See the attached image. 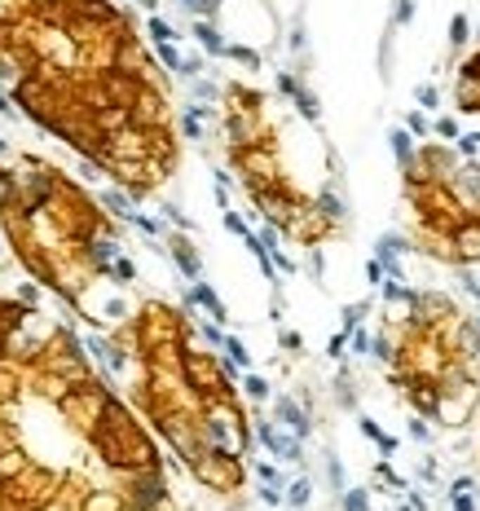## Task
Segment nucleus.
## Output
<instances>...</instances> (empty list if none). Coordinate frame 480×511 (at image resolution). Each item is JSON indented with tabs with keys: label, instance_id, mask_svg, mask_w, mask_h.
Wrapping results in <instances>:
<instances>
[{
	"label": "nucleus",
	"instance_id": "obj_1",
	"mask_svg": "<svg viewBox=\"0 0 480 511\" xmlns=\"http://www.w3.org/2000/svg\"><path fill=\"white\" fill-rule=\"evenodd\" d=\"M0 84L36 128L145 199L176 172V115L155 53L110 0H0Z\"/></svg>",
	"mask_w": 480,
	"mask_h": 511
},
{
	"label": "nucleus",
	"instance_id": "obj_2",
	"mask_svg": "<svg viewBox=\"0 0 480 511\" xmlns=\"http://www.w3.org/2000/svg\"><path fill=\"white\" fill-rule=\"evenodd\" d=\"M194 339V326L181 309L163 300H145L115 326L110 344L128 357L132 406L163 436V445L190 467V476L212 493H238L247 485L252 454V419L238 397H203L181 353Z\"/></svg>",
	"mask_w": 480,
	"mask_h": 511
},
{
	"label": "nucleus",
	"instance_id": "obj_3",
	"mask_svg": "<svg viewBox=\"0 0 480 511\" xmlns=\"http://www.w3.org/2000/svg\"><path fill=\"white\" fill-rule=\"evenodd\" d=\"M0 234L44 291L97 326L93 295L102 283H115L124 238L115 216L79 181L36 155L0 159Z\"/></svg>",
	"mask_w": 480,
	"mask_h": 511
},
{
	"label": "nucleus",
	"instance_id": "obj_4",
	"mask_svg": "<svg viewBox=\"0 0 480 511\" xmlns=\"http://www.w3.org/2000/svg\"><path fill=\"white\" fill-rule=\"evenodd\" d=\"M401 304L406 313H388L379 357L419 415L458 427L480 392V326L441 291H401Z\"/></svg>",
	"mask_w": 480,
	"mask_h": 511
},
{
	"label": "nucleus",
	"instance_id": "obj_5",
	"mask_svg": "<svg viewBox=\"0 0 480 511\" xmlns=\"http://www.w3.org/2000/svg\"><path fill=\"white\" fill-rule=\"evenodd\" d=\"M221 133H225V155L242 194L278 234H287L291 242H304V247H322L326 238L339 234L344 199L335 190L300 186V176H295L287 159V141H283V128H278L273 102L260 89L242 84V79L225 84Z\"/></svg>",
	"mask_w": 480,
	"mask_h": 511
},
{
	"label": "nucleus",
	"instance_id": "obj_6",
	"mask_svg": "<svg viewBox=\"0 0 480 511\" xmlns=\"http://www.w3.org/2000/svg\"><path fill=\"white\" fill-rule=\"evenodd\" d=\"M401 194L415 212L419 252L445 265H480V163L450 145H419L401 159Z\"/></svg>",
	"mask_w": 480,
	"mask_h": 511
},
{
	"label": "nucleus",
	"instance_id": "obj_7",
	"mask_svg": "<svg viewBox=\"0 0 480 511\" xmlns=\"http://www.w3.org/2000/svg\"><path fill=\"white\" fill-rule=\"evenodd\" d=\"M454 102L462 115H480V48L458 67V79H454Z\"/></svg>",
	"mask_w": 480,
	"mask_h": 511
},
{
	"label": "nucleus",
	"instance_id": "obj_8",
	"mask_svg": "<svg viewBox=\"0 0 480 511\" xmlns=\"http://www.w3.org/2000/svg\"><path fill=\"white\" fill-rule=\"evenodd\" d=\"M172 260L181 265V273H186L190 283H198V269H203V265H198V252H194L186 238H172Z\"/></svg>",
	"mask_w": 480,
	"mask_h": 511
},
{
	"label": "nucleus",
	"instance_id": "obj_9",
	"mask_svg": "<svg viewBox=\"0 0 480 511\" xmlns=\"http://www.w3.org/2000/svg\"><path fill=\"white\" fill-rule=\"evenodd\" d=\"M190 300H194V304H203V309H207V313H212V318H216V322H225V304L216 300V295H212V287L194 283V295H190Z\"/></svg>",
	"mask_w": 480,
	"mask_h": 511
},
{
	"label": "nucleus",
	"instance_id": "obj_10",
	"mask_svg": "<svg viewBox=\"0 0 480 511\" xmlns=\"http://www.w3.org/2000/svg\"><path fill=\"white\" fill-rule=\"evenodd\" d=\"M225 353H229V357H234V361H238V366H252V353H247V349H242V344H238V339H225Z\"/></svg>",
	"mask_w": 480,
	"mask_h": 511
},
{
	"label": "nucleus",
	"instance_id": "obj_11",
	"mask_svg": "<svg viewBox=\"0 0 480 511\" xmlns=\"http://www.w3.org/2000/svg\"><path fill=\"white\" fill-rule=\"evenodd\" d=\"M287 503H291V507H304V503H309V481H295L291 493H287Z\"/></svg>",
	"mask_w": 480,
	"mask_h": 511
},
{
	"label": "nucleus",
	"instance_id": "obj_12",
	"mask_svg": "<svg viewBox=\"0 0 480 511\" xmlns=\"http://www.w3.org/2000/svg\"><path fill=\"white\" fill-rule=\"evenodd\" d=\"M242 388L252 392V397H264V392H269V384H264L260 375H247V379H242Z\"/></svg>",
	"mask_w": 480,
	"mask_h": 511
},
{
	"label": "nucleus",
	"instance_id": "obj_13",
	"mask_svg": "<svg viewBox=\"0 0 480 511\" xmlns=\"http://www.w3.org/2000/svg\"><path fill=\"white\" fill-rule=\"evenodd\" d=\"M344 507H349V511H366V493H361V489H353V493H349V503H344Z\"/></svg>",
	"mask_w": 480,
	"mask_h": 511
},
{
	"label": "nucleus",
	"instance_id": "obj_14",
	"mask_svg": "<svg viewBox=\"0 0 480 511\" xmlns=\"http://www.w3.org/2000/svg\"><path fill=\"white\" fill-rule=\"evenodd\" d=\"M256 472H260V481H264V485H278V467H269V463H260Z\"/></svg>",
	"mask_w": 480,
	"mask_h": 511
},
{
	"label": "nucleus",
	"instance_id": "obj_15",
	"mask_svg": "<svg viewBox=\"0 0 480 511\" xmlns=\"http://www.w3.org/2000/svg\"><path fill=\"white\" fill-rule=\"evenodd\" d=\"M454 511H476V503H472V498H467V493H462V489H458V498H454Z\"/></svg>",
	"mask_w": 480,
	"mask_h": 511
}]
</instances>
